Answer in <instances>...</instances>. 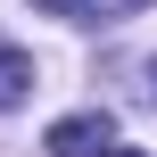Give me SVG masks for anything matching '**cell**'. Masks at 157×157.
I'll list each match as a JSON object with an SVG mask.
<instances>
[{"label":"cell","mask_w":157,"mask_h":157,"mask_svg":"<svg viewBox=\"0 0 157 157\" xmlns=\"http://www.w3.org/2000/svg\"><path fill=\"white\" fill-rule=\"evenodd\" d=\"M108 157H141V149H108Z\"/></svg>","instance_id":"obj_4"},{"label":"cell","mask_w":157,"mask_h":157,"mask_svg":"<svg viewBox=\"0 0 157 157\" xmlns=\"http://www.w3.org/2000/svg\"><path fill=\"white\" fill-rule=\"evenodd\" d=\"M108 141H116V116L108 108H83V116H58L41 149L50 157H108Z\"/></svg>","instance_id":"obj_1"},{"label":"cell","mask_w":157,"mask_h":157,"mask_svg":"<svg viewBox=\"0 0 157 157\" xmlns=\"http://www.w3.org/2000/svg\"><path fill=\"white\" fill-rule=\"evenodd\" d=\"M25 99H33V58L0 33V116H8V108H25Z\"/></svg>","instance_id":"obj_2"},{"label":"cell","mask_w":157,"mask_h":157,"mask_svg":"<svg viewBox=\"0 0 157 157\" xmlns=\"http://www.w3.org/2000/svg\"><path fill=\"white\" fill-rule=\"evenodd\" d=\"M50 17H83V25H124V17H141L149 0H41Z\"/></svg>","instance_id":"obj_3"},{"label":"cell","mask_w":157,"mask_h":157,"mask_svg":"<svg viewBox=\"0 0 157 157\" xmlns=\"http://www.w3.org/2000/svg\"><path fill=\"white\" fill-rule=\"evenodd\" d=\"M149 91H157V66H149Z\"/></svg>","instance_id":"obj_5"}]
</instances>
